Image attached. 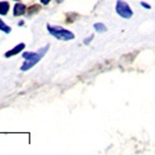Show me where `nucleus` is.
<instances>
[{"label":"nucleus","mask_w":155,"mask_h":155,"mask_svg":"<svg viewBox=\"0 0 155 155\" xmlns=\"http://www.w3.org/2000/svg\"><path fill=\"white\" fill-rule=\"evenodd\" d=\"M48 49H49V45H47V46L38 49L36 52H27V51L23 52L22 58L25 59V62L22 64V66L20 67V70H21L22 72H26V71L31 70V67L35 66V65L44 58V55L47 53Z\"/></svg>","instance_id":"1"},{"label":"nucleus","mask_w":155,"mask_h":155,"mask_svg":"<svg viewBox=\"0 0 155 155\" xmlns=\"http://www.w3.org/2000/svg\"><path fill=\"white\" fill-rule=\"evenodd\" d=\"M47 29L49 31L50 35L54 37V38L59 39V40H63V41H68V40H73L75 38V35L68 29H65L61 26H52L47 24Z\"/></svg>","instance_id":"2"},{"label":"nucleus","mask_w":155,"mask_h":155,"mask_svg":"<svg viewBox=\"0 0 155 155\" xmlns=\"http://www.w3.org/2000/svg\"><path fill=\"white\" fill-rule=\"evenodd\" d=\"M115 11H116V13L120 18H127V20L134 15V12H132L131 8L129 7L128 3L125 2L124 0H117L116 5H115Z\"/></svg>","instance_id":"3"},{"label":"nucleus","mask_w":155,"mask_h":155,"mask_svg":"<svg viewBox=\"0 0 155 155\" xmlns=\"http://www.w3.org/2000/svg\"><path fill=\"white\" fill-rule=\"evenodd\" d=\"M25 48V44H23V42H21V44L16 45L14 48H12V49H10L9 51H7L5 53V58H11V57H14V55L18 54L20 52L23 51V49Z\"/></svg>","instance_id":"4"},{"label":"nucleus","mask_w":155,"mask_h":155,"mask_svg":"<svg viewBox=\"0 0 155 155\" xmlns=\"http://www.w3.org/2000/svg\"><path fill=\"white\" fill-rule=\"evenodd\" d=\"M26 12V5L24 3L18 2L14 5L13 8V16H21Z\"/></svg>","instance_id":"5"},{"label":"nucleus","mask_w":155,"mask_h":155,"mask_svg":"<svg viewBox=\"0 0 155 155\" xmlns=\"http://www.w3.org/2000/svg\"><path fill=\"white\" fill-rule=\"evenodd\" d=\"M10 9V3L8 1H0V15H7Z\"/></svg>","instance_id":"6"},{"label":"nucleus","mask_w":155,"mask_h":155,"mask_svg":"<svg viewBox=\"0 0 155 155\" xmlns=\"http://www.w3.org/2000/svg\"><path fill=\"white\" fill-rule=\"evenodd\" d=\"M93 28L96 29L97 33H105L106 29H107L103 23H96L93 25Z\"/></svg>","instance_id":"7"},{"label":"nucleus","mask_w":155,"mask_h":155,"mask_svg":"<svg viewBox=\"0 0 155 155\" xmlns=\"http://www.w3.org/2000/svg\"><path fill=\"white\" fill-rule=\"evenodd\" d=\"M39 10H40V5H31V7H29V8L27 9V15L28 16L33 15V14H35V13L39 12Z\"/></svg>","instance_id":"8"},{"label":"nucleus","mask_w":155,"mask_h":155,"mask_svg":"<svg viewBox=\"0 0 155 155\" xmlns=\"http://www.w3.org/2000/svg\"><path fill=\"white\" fill-rule=\"evenodd\" d=\"M0 31H3V33H5V34L11 33V27L9 25H7L1 18H0Z\"/></svg>","instance_id":"9"},{"label":"nucleus","mask_w":155,"mask_h":155,"mask_svg":"<svg viewBox=\"0 0 155 155\" xmlns=\"http://www.w3.org/2000/svg\"><path fill=\"white\" fill-rule=\"evenodd\" d=\"M93 37H94V36H93V34H91L90 36H89L87 39H84V44H85V45H89V42H90L91 40H92Z\"/></svg>","instance_id":"10"},{"label":"nucleus","mask_w":155,"mask_h":155,"mask_svg":"<svg viewBox=\"0 0 155 155\" xmlns=\"http://www.w3.org/2000/svg\"><path fill=\"white\" fill-rule=\"evenodd\" d=\"M141 7H142V8H144V9H147V10H150V9H151V5H147V3L144 2V1H142V2H141Z\"/></svg>","instance_id":"11"},{"label":"nucleus","mask_w":155,"mask_h":155,"mask_svg":"<svg viewBox=\"0 0 155 155\" xmlns=\"http://www.w3.org/2000/svg\"><path fill=\"white\" fill-rule=\"evenodd\" d=\"M51 0H40V3H42V5H47L48 3L50 2Z\"/></svg>","instance_id":"12"},{"label":"nucleus","mask_w":155,"mask_h":155,"mask_svg":"<svg viewBox=\"0 0 155 155\" xmlns=\"http://www.w3.org/2000/svg\"><path fill=\"white\" fill-rule=\"evenodd\" d=\"M18 26L24 25V21H20V22H18Z\"/></svg>","instance_id":"13"},{"label":"nucleus","mask_w":155,"mask_h":155,"mask_svg":"<svg viewBox=\"0 0 155 155\" xmlns=\"http://www.w3.org/2000/svg\"><path fill=\"white\" fill-rule=\"evenodd\" d=\"M62 1H63V0H57V2H58V3H60V2H62Z\"/></svg>","instance_id":"14"}]
</instances>
